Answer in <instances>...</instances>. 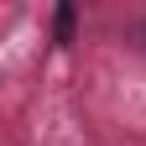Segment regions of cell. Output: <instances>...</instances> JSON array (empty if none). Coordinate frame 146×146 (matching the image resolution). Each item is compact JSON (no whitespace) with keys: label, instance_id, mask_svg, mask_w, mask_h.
<instances>
[{"label":"cell","instance_id":"obj_1","mask_svg":"<svg viewBox=\"0 0 146 146\" xmlns=\"http://www.w3.org/2000/svg\"><path fill=\"white\" fill-rule=\"evenodd\" d=\"M58 42H73V5L58 11Z\"/></svg>","mask_w":146,"mask_h":146}]
</instances>
